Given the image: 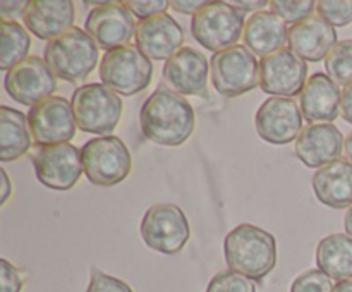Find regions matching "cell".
Returning <instances> with one entry per match:
<instances>
[{
  "mask_svg": "<svg viewBox=\"0 0 352 292\" xmlns=\"http://www.w3.org/2000/svg\"><path fill=\"white\" fill-rule=\"evenodd\" d=\"M144 137L162 146H181L189 139L196 126L195 110L181 95L158 88L144 100L140 112Z\"/></svg>",
  "mask_w": 352,
  "mask_h": 292,
  "instance_id": "cell-1",
  "label": "cell"
},
{
  "mask_svg": "<svg viewBox=\"0 0 352 292\" xmlns=\"http://www.w3.org/2000/svg\"><path fill=\"white\" fill-rule=\"evenodd\" d=\"M223 253L230 270L260 282L277 265V240L261 227L241 223L227 234Z\"/></svg>",
  "mask_w": 352,
  "mask_h": 292,
  "instance_id": "cell-2",
  "label": "cell"
},
{
  "mask_svg": "<svg viewBox=\"0 0 352 292\" xmlns=\"http://www.w3.org/2000/svg\"><path fill=\"white\" fill-rule=\"evenodd\" d=\"M98 45L81 27L72 26L47 43L43 60L57 78L79 82L98 64Z\"/></svg>",
  "mask_w": 352,
  "mask_h": 292,
  "instance_id": "cell-3",
  "label": "cell"
},
{
  "mask_svg": "<svg viewBox=\"0 0 352 292\" xmlns=\"http://www.w3.org/2000/svg\"><path fill=\"white\" fill-rule=\"evenodd\" d=\"M244 12L229 2H206L192 16L191 33L192 38L201 47L212 52H222L226 48L236 47L244 33Z\"/></svg>",
  "mask_w": 352,
  "mask_h": 292,
  "instance_id": "cell-4",
  "label": "cell"
},
{
  "mask_svg": "<svg viewBox=\"0 0 352 292\" xmlns=\"http://www.w3.org/2000/svg\"><path fill=\"white\" fill-rule=\"evenodd\" d=\"M98 72L107 88L119 95L133 96L150 86L153 64L140 48L126 45L107 52Z\"/></svg>",
  "mask_w": 352,
  "mask_h": 292,
  "instance_id": "cell-5",
  "label": "cell"
},
{
  "mask_svg": "<svg viewBox=\"0 0 352 292\" xmlns=\"http://www.w3.org/2000/svg\"><path fill=\"white\" fill-rule=\"evenodd\" d=\"M72 112L82 133L109 134L122 115V100L117 93L100 82L82 85L72 93Z\"/></svg>",
  "mask_w": 352,
  "mask_h": 292,
  "instance_id": "cell-6",
  "label": "cell"
},
{
  "mask_svg": "<svg viewBox=\"0 0 352 292\" xmlns=\"http://www.w3.org/2000/svg\"><path fill=\"white\" fill-rule=\"evenodd\" d=\"M82 168L88 181L102 188H112L131 174V153L117 136H100L86 141L81 150Z\"/></svg>",
  "mask_w": 352,
  "mask_h": 292,
  "instance_id": "cell-7",
  "label": "cell"
},
{
  "mask_svg": "<svg viewBox=\"0 0 352 292\" xmlns=\"http://www.w3.org/2000/svg\"><path fill=\"white\" fill-rule=\"evenodd\" d=\"M210 78L222 96H241L260 85V62L250 48L236 45L213 54L210 58Z\"/></svg>",
  "mask_w": 352,
  "mask_h": 292,
  "instance_id": "cell-8",
  "label": "cell"
},
{
  "mask_svg": "<svg viewBox=\"0 0 352 292\" xmlns=\"http://www.w3.org/2000/svg\"><path fill=\"white\" fill-rule=\"evenodd\" d=\"M191 236L188 216L172 203H160L146 210L141 220L144 244L162 254H177Z\"/></svg>",
  "mask_w": 352,
  "mask_h": 292,
  "instance_id": "cell-9",
  "label": "cell"
},
{
  "mask_svg": "<svg viewBox=\"0 0 352 292\" xmlns=\"http://www.w3.org/2000/svg\"><path fill=\"white\" fill-rule=\"evenodd\" d=\"M38 182L54 191H69L82 174L81 151L71 143L38 146L31 153Z\"/></svg>",
  "mask_w": 352,
  "mask_h": 292,
  "instance_id": "cell-10",
  "label": "cell"
},
{
  "mask_svg": "<svg viewBox=\"0 0 352 292\" xmlns=\"http://www.w3.org/2000/svg\"><path fill=\"white\" fill-rule=\"evenodd\" d=\"M28 124L38 146L69 143L74 139L78 126L71 103L62 96H50L31 106Z\"/></svg>",
  "mask_w": 352,
  "mask_h": 292,
  "instance_id": "cell-11",
  "label": "cell"
},
{
  "mask_svg": "<svg viewBox=\"0 0 352 292\" xmlns=\"http://www.w3.org/2000/svg\"><path fill=\"white\" fill-rule=\"evenodd\" d=\"M3 88L14 102L34 106L50 98L52 93L57 89V76L52 72L47 62L31 55L7 71Z\"/></svg>",
  "mask_w": 352,
  "mask_h": 292,
  "instance_id": "cell-12",
  "label": "cell"
},
{
  "mask_svg": "<svg viewBox=\"0 0 352 292\" xmlns=\"http://www.w3.org/2000/svg\"><path fill=\"white\" fill-rule=\"evenodd\" d=\"M308 76V64L291 48H282L260 62L261 91L291 98L302 91Z\"/></svg>",
  "mask_w": 352,
  "mask_h": 292,
  "instance_id": "cell-13",
  "label": "cell"
},
{
  "mask_svg": "<svg viewBox=\"0 0 352 292\" xmlns=\"http://www.w3.org/2000/svg\"><path fill=\"white\" fill-rule=\"evenodd\" d=\"M85 31L100 48L110 52L129 45L136 33V24L133 14L124 3L105 2L89 10L85 21Z\"/></svg>",
  "mask_w": 352,
  "mask_h": 292,
  "instance_id": "cell-14",
  "label": "cell"
},
{
  "mask_svg": "<svg viewBox=\"0 0 352 292\" xmlns=\"http://www.w3.org/2000/svg\"><path fill=\"white\" fill-rule=\"evenodd\" d=\"M254 126L261 139L272 144H287L298 139L302 127V113L292 98L272 96L256 110Z\"/></svg>",
  "mask_w": 352,
  "mask_h": 292,
  "instance_id": "cell-15",
  "label": "cell"
},
{
  "mask_svg": "<svg viewBox=\"0 0 352 292\" xmlns=\"http://www.w3.org/2000/svg\"><path fill=\"white\" fill-rule=\"evenodd\" d=\"M210 62L205 54L191 47H182L162 69L164 81L177 95L206 96Z\"/></svg>",
  "mask_w": 352,
  "mask_h": 292,
  "instance_id": "cell-16",
  "label": "cell"
},
{
  "mask_svg": "<svg viewBox=\"0 0 352 292\" xmlns=\"http://www.w3.org/2000/svg\"><path fill=\"white\" fill-rule=\"evenodd\" d=\"M136 47L150 60H165L177 54L184 43V30L168 14L140 21L134 33Z\"/></svg>",
  "mask_w": 352,
  "mask_h": 292,
  "instance_id": "cell-17",
  "label": "cell"
},
{
  "mask_svg": "<svg viewBox=\"0 0 352 292\" xmlns=\"http://www.w3.org/2000/svg\"><path fill=\"white\" fill-rule=\"evenodd\" d=\"M344 136L333 124H309L298 136L294 151L309 168H322L339 160Z\"/></svg>",
  "mask_w": 352,
  "mask_h": 292,
  "instance_id": "cell-18",
  "label": "cell"
},
{
  "mask_svg": "<svg viewBox=\"0 0 352 292\" xmlns=\"http://www.w3.org/2000/svg\"><path fill=\"white\" fill-rule=\"evenodd\" d=\"M74 3L69 0H30L24 9L23 23L40 40H54L72 27Z\"/></svg>",
  "mask_w": 352,
  "mask_h": 292,
  "instance_id": "cell-19",
  "label": "cell"
},
{
  "mask_svg": "<svg viewBox=\"0 0 352 292\" xmlns=\"http://www.w3.org/2000/svg\"><path fill=\"white\" fill-rule=\"evenodd\" d=\"M340 96L339 86L325 72H315L299 93L302 117L309 124H332L340 112Z\"/></svg>",
  "mask_w": 352,
  "mask_h": 292,
  "instance_id": "cell-20",
  "label": "cell"
},
{
  "mask_svg": "<svg viewBox=\"0 0 352 292\" xmlns=\"http://www.w3.org/2000/svg\"><path fill=\"white\" fill-rule=\"evenodd\" d=\"M289 47L302 60L320 62L327 58L337 45V33L332 24L320 16H311L289 27Z\"/></svg>",
  "mask_w": 352,
  "mask_h": 292,
  "instance_id": "cell-21",
  "label": "cell"
},
{
  "mask_svg": "<svg viewBox=\"0 0 352 292\" xmlns=\"http://www.w3.org/2000/svg\"><path fill=\"white\" fill-rule=\"evenodd\" d=\"M313 191L322 205L342 210L352 206V164L336 160L313 175Z\"/></svg>",
  "mask_w": 352,
  "mask_h": 292,
  "instance_id": "cell-22",
  "label": "cell"
},
{
  "mask_svg": "<svg viewBox=\"0 0 352 292\" xmlns=\"http://www.w3.org/2000/svg\"><path fill=\"white\" fill-rule=\"evenodd\" d=\"M287 26L272 10H260L248 17L244 24V47L253 50L261 58L282 50L287 41Z\"/></svg>",
  "mask_w": 352,
  "mask_h": 292,
  "instance_id": "cell-23",
  "label": "cell"
},
{
  "mask_svg": "<svg viewBox=\"0 0 352 292\" xmlns=\"http://www.w3.org/2000/svg\"><path fill=\"white\" fill-rule=\"evenodd\" d=\"M318 270L336 280L352 278V239L346 234L323 237L316 246Z\"/></svg>",
  "mask_w": 352,
  "mask_h": 292,
  "instance_id": "cell-24",
  "label": "cell"
},
{
  "mask_svg": "<svg viewBox=\"0 0 352 292\" xmlns=\"http://www.w3.org/2000/svg\"><path fill=\"white\" fill-rule=\"evenodd\" d=\"M31 148V131L28 117L10 106H0V158L12 161L28 153Z\"/></svg>",
  "mask_w": 352,
  "mask_h": 292,
  "instance_id": "cell-25",
  "label": "cell"
},
{
  "mask_svg": "<svg viewBox=\"0 0 352 292\" xmlns=\"http://www.w3.org/2000/svg\"><path fill=\"white\" fill-rule=\"evenodd\" d=\"M31 36L26 27L14 19H2V40H0V69L10 71L14 65L28 58Z\"/></svg>",
  "mask_w": 352,
  "mask_h": 292,
  "instance_id": "cell-26",
  "label": "cell"
},
{
  "mask_svg": "<svg viewBox=\"0 0 352 292\" xmlns=\"http://www.w3.org/2000/svg\"><path fill=\"white\" fill-rule=\"evenodd\" d=\"M327 76L336 85H352V40L337 41L325 58Z\"/></svg>",
  "mask_w": 352,
  "mask_h": 292,
  "instance_id": "cell-27",
  "label": "cell"
},
{
  "mask_svg": "<svg viewBox=\"0 0 352 292\" xmlns=\"http://www.w3.org/2000/svg\"><path fill=\"white\" fill-rule=\"evenodd\" d=\"M272 12L280 17L284 23H301V21L311 17L313 10H316V3L313 0H299V2H291V0H274L270 2Z\"/></svg>",
  "mask_w": 352,
  "mask_h": 292,
  "instance_id": "cell-28",
  "label": "cell"
},
{
  "mask_svg": "<svg viewBox=\"0 0 352 292\" xmlns=\"http://www.w3.org/2000/svg\"><path fill=\"white\" fill-rule=\"evenodd\" d=\"M206 292H256L253 280L237 271L226 270L213 275Z\"/></svg>",
  "mask_w": 352,
  "mask_h": 292,
  "instance_id": "cell-29",
  "label": "cell"
},
{
  "mask_svg": "<svg viewBox=\"0 0 352 292\" xmlns=\"http://www.w3.org/2000/svg\"><path fill=\"white\" fill-rule=\"evenodd\" d=\"M316 12L332 26H347L352 23V0H344V2L320 0L316 3Z\"/></svg>",
  "mask_w": 352,
  "mask_h": 292,
  "instance_id": "cell-30",
  "label": "cell"
},
{
  "mask_svg": "<svg viewBox=\"0 0 352 292\" xmlns=\"http://www.w3.org/2000/svg\"><path fill=\"white\" fill-rule=\"evenodd\" d=\"M336 285L332 284V278L323 273L322 270L302 271L301 275L294 278L291 285V292H333Z\"/></svg>",
  "mask_w": 352,
  "mask_h": 292,
  "instance_id": "cell-31",
  "label": "cell"
},
{
  "mask_svg": "<svg viewBox=\"0 0 352 292\" xmlns=\"http://www.w3.org/2000/svg\"><path fill=\"white\" fill-rule=\"evenodd\" d=\"M86 292H133V289L126 282L120 280V278L112 277V275H107L93 268L88 291Z\"/></svg>",
  "mask_w": 352,
  "mask_h": 292,
  "instance_id": "cell-32",
  "label": "cell"
},
{
  "mask_svg": "<svg viewBox=\"0 0 352 292\" xmlns=\"http://www.w3.org/2000/svg\"><path fill=\"white\" fill-rule=\"evenodd\" d=\"M124 5L129 9L131 14L144 21L150 19V17L160 16V14H167L165 10L168 9L170 2H167V0H146V2H143V0H127V2H124Z\"/></svg>",
  "mask_w": 352,
  "mask_h": 292,
  "instance_id": "cell-33",
  "label": "cell"
},
{
  "mask_svg": "<svg viewBox=\"0 0 352 292\" xmlns=\"http://www.w3.org/2000/svg\"><path fill=\"white\" fill-rule=\"evenodd\" d=\"M24 275L17 270L12 263L2 258L0 260V284H2V292H21L23 289Z\"/></svg>",
  "mask_w": 352,
  "mask_h": 292,
  "instance_id": "cell-34",
  "label": "cell"
},
{
  "mask_svg": "<svg viewBox=\"0 0 352 292\" xmlns=\"http://www.w3.org/2000/svg\"><path fill=\"white\" fill-rule=\"evenodd\" d=\"M28 2H0V14H2V19H7V16L14 17L16 21L17 16H23L24 9H26Z\"/></svg>",
  "mask_w": 352,
  "mask_h": 292,
  "instance_id": "cell-35",
  "label": "cell"
},
{
  "mask_svg": "<svg viewBox=\"0 0 352 292\" xmlns=\"http://www.w3.org/2000/svg\"><path fill=\"white\" fill-rule=\"evenodd\" d=\"M203 5H206V2H203V0H192V2H184V0H174V2H170V7H174L177 12L192 14V16H195V14L198 12V10L201 9Z\"/></svg>",
  "mask_w": 352,
  "mask_h": 292,
  "instance_id": "cell-36",
  "label": "cell"
},
{
  "mask_svg": "<svg viewBox=\"0 0 352 292\" xmlns=\"http://www.w3.org/2000/svg\"><path fill=\"white\" fill-rule=\"evenodd\" d=\"M340 113L346 122L352 124V85L344 88L342 96H340Z\"/></svg>",
  "mask_w": 352,
  "mask_h": 292,
  "instance_id": "cell-37",
  "label": "cell"
},
{
  "mask_svg": "<svg viewBox=\"0 0 352 292\" xmlns=\"http://www.w3.org/2000/svg\"><path fill=\"white\" fill-rule=\"evenodd\" d=\"M232 5L237 7L239 10H243V12H251V10L263 9L265 5H268V2H267V0H256V2H251V0H248V2H243V0H236ZM258 12H260V10H258Z\"/></svg>",
  "mask_w": 352,
  "mask_h": 292,
  "instance_id": "cell-38",
  "label": "cell"
},
{
  "mask_svg": "<svg viewBox=\"0 0 352 292\" xmlns=\"http://www.w3.org/2000/svg\"><path fill=\"white\" fill-rule=\"evenodd\" d=\"M0 179H2V194H0V205H6L7 199H9L10 192H12V186H10L9 175L3 168H0Z\"/></svg>",
  "mask_w": 352,
  "mask_h": 292,
  "instance_id": "cell-39",
  "label": "cell"
},
{
  "mask_svg": "<svg viewBox=\"0 0 352 292\" xmlns=\"http://www.w3.org/2000/svg\"><path fill=\"white\" fill-rule=\"evenodd\" d=\"M333 292H352V278L349 280H342L333 287Z\"/></svg>",
  "mask_w": 352,
  "mask_h": 292,
  "instance_id": "cell-40",
  "label": "cell"
},
{
  "mask_svg": "<svg viewBox=\"0 0 352 292\" xmlns=\"http://www.w3.org/2000/svg\"><path fill=\"white\" fill-rule=\"evenodd\" d=\"M344 229H346V234L352 239V206L347 210L346 218H344Z\"/></svg>",
  "mask_w": 352,
  "mask_h": 292,
  "instance_id": "cell-41",
  "label": "cell"
},
{
  "mask_svg": "<svg viewBox=\"0 0 352 292\" xmlns=\"http://www.w3.org/2000/svg\"><path fill=\"white\" fill-rule=\"evenodd\" d=\"M344 151H346L347 161H351L352 164V133H349V136L346 137V143H344Z\"/></svg>",
  "mask_w": 352,
  "mask_h": 292,
  "instance_id": "cell-42",
  "label": "cell"
}]
</instances>
